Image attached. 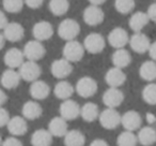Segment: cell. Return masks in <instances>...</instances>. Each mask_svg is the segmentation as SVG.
<instances>
[{"mask_svg":"<svg viewBox=\"0 0 156 146\" xmlns=\"http://www.w3.org/2000/svg\"><path fill=\"white\" fill-rule=\"evenodd\" d=\"M85 47L83 44L80 42H78L77 40H71V41H66V43L63 46V58L69 60V62H77L80 61L83 58L85 55Z\"/></svg>","mask_w":156,"mask_h":146,"instance_id":"cell-1","label":"cell"},{"mask_svg":"<svg viewBox=\"0 0 156 146\" xmlns=\"http://www.w3.org/2000/svg\"><path fill=\"white\" fill-rule=\"evenodd\" d=\"M79 32H80V26L77 21L73 18H65L58 26V35L64 41L76 40Z\"/></svg>","mask_w":156,"mask_h":146,"instance_id":"cell-2","label":"cell"},{"mask_svg":"<svg viewBox=\"0 0 156 146\" xmlns=\"http://www.w3.org/2000/svg\"><path fill=\"white\" fill-rule=\"evenodd\" d=\"M101 126L106 130H113L121 125V115L115 109L106 107L98 116Z\"/></svg>","mask_w":156,"mask_h":146,"instance_id":"cell-3","label":"cell"},{"mask_svg":"<svg viewBox=\"0 0 156 146\" xmlns=\"http://www.w3.org/2000/svg\"><path fill=\"white\" fill-rule=\"evenodd\" d=\"M75 92L81 98H91L98 92V82L91 77H83L78 80Z\"/></svg>","mask_w":156,"mask_h":146,"instance_id":"cell-4","label":"cell"},{"mask_svg":"<svg viewBox=\"0 0 156 146\" xmlns=\"http://www.w3.org/2000/svg\"><path fill=\"white\" fill-rule=\"evenodd\" d=\"M18 72H20V75L22 77V80L32 83V82L40 79L42 70L37 61L26 60L18 68Z\"/></svg>","mask_w":156,"mask_h":146,"instance_id":"cell-5","label":"cell"},{"mask_svg":"<svg viewBox=\"0 0 156 146\" xmlns=\"http://www.w3.org/2000/svg\"><path fill=\"white\" fill-rule=\"evenodd\" d=\"M24 56L27 60L31 61H39L42 59L46 54V48L43 45V43L37 40H31V41L27 42L26 45L24 46Z\"/></svg>","mask_w":156,"mask_h":146,"instance_id":"cell-6","label":"cell"},{"mask_svg":"<svg viewBox=\"0 0 156 146\" xmlns=\"http://www.w3.org/2000/svg\"><path fill=\"white\" fill-rule=\"evenodd\" d=\"M83 44L86 52L90 53V54H100L105 48L106 41L101 33L91 32L85 38Z\"/></svg>","mask_w":156,"mask_h":146,"instance_id":"cell-7","label":"cell"},{"mask_svg":"<svg viewBox=\"0 0 156 146\" xmlns=\"http://www.w3.org/2000/svg\"><path fill=\"white\" fill-rule=\"evenodd\" d=\"M107 41L110 44V46H112L115 50L124 48L126 46V44H128V42H129V36H128L127 31L124 28L115 27L108 33Z\"/></svg>","mask_w":156,"mask_h":146,"instance_id":"cell-8","label":"cell"},{"mask_svg":"<svg viewBox=\"0 0 156 146\" xmlns=\"http://www.w3.org/2000/svg\"><path fill=\"white\" fill-rule=\"evenodd\" d=\"M50 72L56 79L64 80L73 72V66L72 62L62 57L52 61L50 66Z\"/></svg>","mask_w":156,"mask_h":146,"instance_id":"cell-9","label":"cell"},{"mask_svg":"<svg viewBox=\"0 0 156 146\" xmlns=\"http://www.w3.org/2000/svg\"><path fill=\"white\" fill-rule=\"evenodd\" d=\"M83 18L85 23L89 26H98L102 24L105 18V14L101 7L90 5L85 9L83 13Z\"/></svg>","mask_w":156,"mask_h":146,"instance_id":"cell-10","label":"cell"},{"mask_svg":"<svg viewBox=\"0 0 156 146\" xmlns=\"http://www.w3.org/2000/svg\"><path fill=\"white\" fill-rule=\"evenodd\" d=\"M129 46L135 53L138 54H144L149 51L151 41L149 37L143 32H135L132 37L129 38Z\"/></svg>","mask_w":156,"mask_h":146,"instance_id":"cell-11","label":"cell"},{"mask_svg":"<svg viewBox=\"0 0 156 146\" xmlns=\"http://www.w3.org/2000/svg\"><path fill=\"white\" fill-rule=\"evenodd\" d=\"M59 112H60V116L64 118L65 120H67V122L74 120L78 116H80V107L76 101L72 100V99H67L60 104Z\"/></svg>","mask_w":156,"mask_h":146,"instance_id":"cell-12","label":"cell"},{"mask_svg":"<svg viewBox=\"0 0 156 146\" xmlns=\"http://www.w3.org/2000/svg\"><path fill=\"white\" fill-rule=\"evenodd\" d=\"M121 125L125 130L134 132V131L141 128L142 118H141V115L137 111L130 110V111L125 112L121 116Z\"/></svg>","mask_w":156,"mask_h":146,"instance_id":"cell-13","label":"cell"},{"mask_svg":"<svg viewBox=\"0 0 156 146\" xmlns=\"http://www.w3.org/2000/svg\"><path fill=\"white\" fill-rule=\"evenodd\" d=\"M32 35L35 40L40 42L47 41L54 35V28L52 25L47 21H40L33 25Z\"/></svg>","mask_w":156,"mask_h":146,"instance_id":"cell-14","label":"cell"},{"mask_svg":"<svg viewBox=\"0 0 156 146\" xmlns=\"http://www.w3.org/2000/svg\"><path fill=\"white\" fill-rule=\"evenodd\" d=\"M124 94L122 90L115 87H109L103 95V102L107 107L117 109L123 103Z\"/></svg>","mask_w":156,"mask_h":146,"instance_id":"cell-15","label":"cell"},{"mask_svg":"<svg viewBox=\"0 0 156 146\" xmlns=\"http://www.w3.org/2000/svg\"><path fill=\"white\" fill-rule=\"evenodd\" d=\"M3 61H5V65L10 69H18L25 61L24 53L17 47H12L5 52Z\"/></svg>","mask_w":156,"mask_h":146,"instance_id":"cell-16","label":"cell"},{"mask_svg":"<svg viewBox=\"0 0 156 146\" xmlns=\"http://www.w3.org/2000/svg\"><path fill=\"white\" fill-rule=\"evenodd\" d=\"M105 81L109 87L119 88L126 82V74L124 73L123 69L112 67L106 72Z\"/></svg>","mask_w":156,"mask_h":146,"instance_id":"cell-17","label":"cell"},{"mask_svg":"<svg viewBox=\"0 0 156 146\" xmlns=\"http://www.w3.org/2000/svg\"><path fill=\"white\" fill-rule=\"evenodd\" d=\"M8 131L13 137H22L28 131V124L27 119H25L23 116H13L10 118L9 122L7 125Z\"/></svg>","mask_w":156,"mask_h":146,"instance_id":"cell-18","label":"cell"},{"mask_svg":"<svg viewBox=\"0 0 156 146\" xmlns=\"http://www.w3.org/2000/svg\"><path fill=\"white\" fill-rule=\"evenodd\" d=\"M20 81H22V77L20 75V72L10 68L5 70L0 77V83L5 89H14L20 85Z\"/></svg>","mask_w":156,"mask_h":146,"instance_id":"cell-19","label":"cell"},{"mask_svg":"<svg viewBox=\"0 0 156 146\" xmlns=\"http://www.w3.org/2000/svg\"><path fill=\"white\" fill-rule=\"evenodd\" d=\"M2 31L5 40L10 42H18L25 36L24 27L20 23H16V22L8 23V25L5 27V29Z\"/></svg>","mask_w":156,"mask_h":146,"instance_id":"cell-20","label":"cell"},{"mask_svg":"<svg viewBox=\"0 0 156 146\" xmlns=\"http://www.w3.org/2000/svg\"><path fill=\"white\" fill-rule=\"evenodd\" d=\"M29 92H30V96L32 97L33 100H44V99H46L49 96L50 87L46 82L41 81V80H37V81L31 83Z\"/></svg>","mask_w":156,"mask_h":146,"instance_id":"cell-21","label":"cell"},{"mask_svg":"<svg viewBox=\"0 0 156 146\" xmlns=\"http://www.w3.org/2000/svg\"><path fill=\"white\" fill-rule=\"evenodd\" d=\"M23 117L27 120H35L40 118L43 114V109L41 104L35 100H30L24 103L22 107Z\"/></svg>","mask_w":156,"mask_h":146,"instance_id":"cell-22","label":"cell"},{"mask_svg":"<svg viewBox=\"0 0 156 146\" xmlns=\"http://www.w3.org/2000/svg\"><path fill=\"white\" fill-rule=\"evenodd\" d=\"M48 131L52 137H63L67 133V120L62 118L61 116L54 117L48 124Z\"/></svg>","mask_w":156,"mask_h":146,"instance_id":"cell-23","label":"cell"},{"mask_svg":"<svg viewBox=\"0 0 156 146\" xmlns=\"http://www.w3.org/2000/svg\"><path fill=\"white\" fill-rule=\"evenodd\" d=\"M150 20L147 16V12L142 11H137L130 16L129 21H128V25H129L130 29L134 32H140L142 29L149 24Z\"/></svg>","mask_w":156,"mask_h":146,"instance_id":"cell-24","label":"cell"},{"mask_svg":"<svg viewBox=\"0 0 156 146\" xmlns=\"http://www.w3.org/2000/svg\"><path fill=\"white\" fill-rule=\"evenodd\" d=\"M74 92H75V88L73 87V85L65 80H60V82H58L54 87L55 96L62 101L71 99Z\"/></svg>","mask_w":156,"mask_h":146,"instance_id":"cell-25","label":"cell"},{"mask_svg":"<svg viewBox=\"0 0 156 146\" xmlns=\"http://www.w3.org/2000/svg\"><path fill=\"white\" fill-rule=\"evenodd\" d=\"M138 143L142 146H152L156 143V130L152 126L141 127L137 134Z\"/></svg>","mask_w":156,"mask_h":146,"instance_id":"cell-26","label":"cell"},{"mask_svg":"<svg viewBox=\"0 0 156 146\" xmlns=\"http://www.w3.org/2000/svg\"><path fill=\"white\" fill-rule=\"evenodd\" d=\"M111 61L113 63V67L124 69L132 62V56L129 52L125 48H118L111 56Z\"/></svg>","mask_w":156,"mask_h":146,"instance_id":"cell-27","label":"cell"},{"mask_svg":"<svg viewBox=\"0 0 156 146\" xmlns=\"http://www.w3.org/2000/svg\"><path fill=\"white\" fill-rule=\"evenodd\" d=\"M31 145L32 146H50L52 142V135L45 129H37L31 135Z\"/></svg>","mask_w":156,"mask_h":146,"instance_id":"cell-28","label":"cell"},{"mask_svg":"<svg viewBox=\"0 0 156 146\" xmlns=\"http://www.w3.org/2000/svg\"><path fill=\"white\" fill-rule=\"evenodd\" d=\"M139 75L143 81L152 83L156 80V61L147 60L139 68Z\"/></svg>","mask_w":156,"mask_h":146,"instance_id":"cell-29","label":"cell"},{"mask_svg":"<svg viewBox=\"0 0 156 146\" xmlns=\"http://www.w3.org/2000/svg\"><path fill=\"white\" fill-rule=\"evenodd\" d=\"M100 113L98 107L93 102H87L80 107V116L87 122H93L98 119Z\"/></svg>","mask_w":156,"mask_h":146,"instance_id":"cell-30","label":"cell"},{"mask_svg":"<svg viewBox=\"0 0 156 146\" xmlns=\"http://www.w3.org/2000/svg\"><path fill=\"white\" fill-rule=\"evenodd\" d=\"M64 145L65 146H85L86 137L81 131L79 130H69L64 135Z\"/></svg>","mask_w":156,"mask_h":146,"instance_id":"cell-31","label":"cell"},{"mask_svg":"<svg viewBox=\"0 0 156 146\" xmlns=\"http://www.w3.org/2000/svg\"><path fill=\"white\" fill-rule=\"evenodd\" d=\"M48 8L51 14L56 16H62L69 11V0H49Z\"/></svg>","mask_w":156,"mask_h":146,"instance_id":"cell-32","label":"cell"},{"mask_svg":"<svg viewBox=\"0 0 156 146\" xmlns=\"http://www.w3.org/2000/svg\"><path fill=\"white\" fill-rule=\"evenodd\" d=\"M137 143L138 139L133 131L124 130L117 137V146H136Z\"/></svg>","mask_w":156,"mask_h":146,"instance_id":"cell-33","label":"cell"},{"mask_svg":"<svg viewBox=\"0 0 156 146\" xmlns=\"http://www.w3.org/2000/svg\"><path fill=\"white\" fill-rule=\"evenodd\" d=\"M142 99L150 105H156V84L150 83L142 89Z\"/></svg>","mask_w":156,"mask_h":146,"instance_id":"cell-34","label":"cell"},{"mask_svg":"<svg viewBox=\"0 0 156 146\" xmlns=\"http://www.w3.org/2000/svg\"><path fill=\"white\" fill-rule=\"evenodd\" d=\"M135 0H115V8L121 14H128L135 9Z\"/></svg>","mask_w":156,"mask_h":146,"instance_id":"cell-35","label":"cell"},{"mask_svg":"<svg viewBox=\"0 0 156 146\" xmlns=\"http://www.w3.org/2000/svg\"><path fill=\"white\" fill-rule=\"evenodd\" d=\"M24 0H2L3 9L9 13H18L24 8Z\"/></svg>","mask_w":156,"mask_h":146,"instance_id":"cell-36","label":"cell"},{"mask_svg":"<svg viewBox=\"0 0 156 146\" xmlns=\"http://www.w3.org/2000/svg\"><path fill=\"white\" fill-rule=\"evenodd\" d=\"M1 146H24L23 145V142L20 140H18L17 137H9L5 140L2 141Z\"/></svg>","mask_w":156,"mask_h":146,"instance_id":"cell-37","label":"cell"},{"mask_svg":"<svg viewBox=\"0 0 156 146\" xmlns=\"http://www.w3.org/2000/svg\"><path fill=\"white\" fill-rule=\"evenodd\" d=\"M10 115H9V112L5 109V107H0V128L1 127H5L8 125L10 120Z\"/></svg>","mask_w":156,"mask_h":146,"instance_id":"cell-38","label":"cell"},{"mask_svg":"<svg viewBox=\"0 0 156 146\" xmlns=\"http://www.w3.org/2000/svg\"><path fill=\"white\" fill-rule=\"evenodd\" d=\"M25 5L30 9H39L43 6L44 0H24Z\"/></svg>","mask_w":156,"mask_h":146,"instance_id":"cell-39","label":"cell"},{"mask_svg":"<svg viewBox=\"0 0 156 146\" xmlns=\"http://www.w3.org/2000/svg\"><path fill=\"white\" fill-rule=\"evenodd\" d=\"M147 14L149 16V20L156 23V2H153L150 5V7L147 10Z\"/></svg>","mask_w":156,"mask_h":146,"instance_id":"cell-40","label":"cell"},{"mask_svg":"<svg viewBox=\"0 0 156 146\" xmlns=\"http://www.w3.org/2000/svg\"><path fill=\"white\" fill-rule=\"evenodd\" d=\"M8 18H7V15L5 14V12L1 11L0 10V30H3L5 27L8 25Z\"/></svg>","mask_w":156,"mask_h":146,"instance_id":"cell-41","label":"cell"},{"mask_svg":"<svg viewBox=\"0 0 156 146\" xmlns=\"http://www.w3.org/2000/svg\"><path fill=\"white\" fill-rule=\"evenodd\" d=\"M147 53H149V55H150V57H151L152 60L156 61V41L153 42V43H151Z\"/></svg>","mask_w":156,"mask_h":146,"instance_id":"cell-42","label":"cell"},{"mask_svg":"<svg viewBox=\"0 0 156 146\" xmlns=\"http://www.w3.org/2000/svg\"><path fill=\"white\" fill-rule=\"evenodd\" d=\"M89 146H109V144L107 143L105 140L96 139V140H93V141L90 143Z\"/></svg>","mask_w":156,"mask_h":146,"instance_id":"cell-43","label":"cell"},{"mask_svg":"<svg viewBox=\"0 0 156 146\" xmlns=\"http://www.w3.org/2000/svg\"><path fill=\"white\" fill-rule=\"evenodd\" d=\"M8 101V96L2 89H0V107H3L5 102Z\"/></svg>","mask_w":156,"mask_h":146,"instance_id":"cell-44","label":"cell"},{"mask_svg":"<svg viewBox=\"0 0 156 146\" xmlns=\"http://www.w3.org/2000/svg\"><path fill=\"white\" fill-rule=\"evenodd\" d=\"M147 122H149L150 125L156 122V116L154 115V114H152V113H147Z\"/></svg>","mask_w":156,"mask_h":146,"instance_id":"cell-45","label":"cell"},{"mask_svg":"<svg viewBox=\"0 0 156 146\" xmlns=\"http://www.w3.org/2000/svg\"><path fill=\"white\" fill-rule=\"evenodd\" d=\"M88 1L90 2V5L98 6V7H101V6L106 2V0H88Z\"/></svg>","mask_w":156,"mask_h":146,"instance_id":"cell-46","label":"cell"},{"mask_svg":"<svg viewBox=\"0 0 156 146\" xmlns=\"http://www.w3.org/2000/svg\"><path fill=\"white\" fill-rule=\"evenodd\" d=\"M5 41H7V40H5L3 33L0 32V51L3 48V46H5Z\"/></svg>","mask_w":156,"mask_h":146,"instance_id":"cell-47","label":"cell"},{"mask_svg":"<svg viewBox=\"0 0 156 146\" xmlns=\"http://www.w3.org/2000/svg\"><path fill=\"white\" fill-rule=\"evenodd\" d=\"M1 144H2V139H1V135H0V146H1Z\"/></svg>","mask_w":156,"mask_h":146,"instance_id":"cell-48","label":"cell"}]
</instances>
